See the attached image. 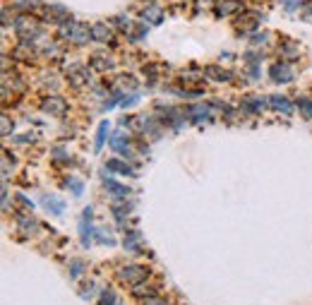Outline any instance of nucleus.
<instances>
[{"label":"nucleus","mask_w":312,"mask_h":305,"mask_svg":"<svg viewBox=\"0 0 312 305\" xmlns=\"http://www.w3.org/2000/svg\"><path fill=\"white\" fill-rule=\"evenodd\" d=\"M65 185H68V188L72 190V195H74V197H79V195L84 192V183H82L79 178H74V176H70V178L65 180Z\"/></svg>","instance_id":"nucleus-20"},{"label":"nucleus","mask_w":312,"mask_h":305,"mask_svg":"<svg viewBox=\"0 0 312 305\" xmlns=\"http://www.w3.org/2000/svg\"><path fill=\"white\" fill-rule=\"evenodd\" d=\"M144 19H149L151 24H161L164 15H161V10H156V7H149V10H144Z\"/></svg>","instance_id":"nucleus-26"},{"label":"nucleus","mask_w":312,"mask_h":305,"mask_svg":"<svg viewBox=\"0 0 312 305\" xmlns=\"http://www.w3.org/2000/svg\"><path fill=\"white\" fill-rule=\"evenodd\" d=\"M68 77H70V82H72L74 87H82L84 82H89V79H87V77H89V72H87V68H82V65H70Z\"/></svg>","instance_id":"nucleus-9"},{"label":"nucleus","mask_w":312,"mask_h":305,"mask_svg":"<svg viewBox=\"0 0 312 305\" xmlns=\"http://www.w3.org/2000/svg\"><path fill=\"white\" fill-rule=\"evenodd\" d=\"M82 274H84V262H82V260H72V262H70V276H72V279H79Z\"/></svg>","instance_id":"nucleus-27"},{"label":"nucleus","mask_w":312,"mask_h":305,"mask_svg":"<svg viewBox=\"0 0 312 305\" xmlns=\"http://www.w3.org/2000/svg\"><path fill=\"white\" fill-rule=\"evenodd\" d=\"M118 276H120L125 284H130V286H137V284L147 281L149 269L147 267H139V265H128V267H123V269L118 271Z\"/></svg>","instance_id":"nucleus-2"},{"label":"nucleus","mask_w":312,"mask_h":305,"mask_svg":"<svg viewBox=\"0 0 312 305\" xmlns=\"http://www.w3.org/2000/svg\"><path fill=\"white\" fill-rule=\"evenodd\" d=\"M106 132H108V120H104L101 125H99V132H96V152L104 147V142H106Z\"/></svg>","instance_id":"nucleus-25"},{"label":"nucleus","mask_w":312,"mask_h":305,"mask_svg":"<svg viewBox=\"0 0 312 305\" xmlns=\"http://www.w3.org/2000/svg\"><path fill=\"white\" fill-rule=\"evenodd\" d=\"M41 108L46 111V113H51V115H65V111H68V104H65V99H60V96H48Z\"/></svg>","instance_id":"nucleus-6"},{"label":"nucleus","mask_w":312,"mask_h":305,"mask_svg":"<svg viewBox=\"0 0 312 305\" xmlns=\"http://www.w3.org/2000/svg\"><path fill=\"white\" fill-rule=\"evenodd\" d=\"M190 115H197V118H192L195 123H202V120H211V113H209V108H204V106L190 108Z\"/></svg>","instance_id":"nucleus-18"},{"label":"nucleus","mask_w":312,"mask_h":305,"mask_svg":"<svg viewBox=\"0 0 312 305\" xmlns=\"http://www.w3.org/2000/svg\"><path fill=\"white\" fill-rule=\"evenodd\" d=\"M257 15H245V17H240V29H245V32H250V29H257Z\"/></svg>","instance_id":"nucleus-22"},{"label":"nucleus","mask_w":312,"mask_h":305,"mask_svg":"<svg viewBox=\"0 0 312 305\" xmlns=\"http://www.w3.org/2000/svg\"><path fill=\"white\" fill-rule=\"evenodd\" d=\"M278 51H281V55H283V58H286V60H293L295 55L300 53V48H298V46H295V43H291V41H286V43H283V46H281V48H278Z\"/></svg>","instance_id":"nucleus-19"},{"label":"nucleus","mask_w":312,"mask_h":305,"mask_svg":"<svg viewBox=\"0 0 312 305\" xmlns=\"http://www.w3.org/2000/svg\"><path fill=\"white\" fill-rule=\"evenodd\" d=\"M92 38H94V41H99V43H108L110 38H113V32H110L108 24L96 22V24L92 27Z\"/></svg>","instance_id":"nucleus-7"},{"label":"nucleus","mask_w":312,"mask_h":305,"mask_svg":"<svg viewBox=\"0 0 312 305\" xmlns=\"http://www.w3.org/2000/svg\"><path fill=\"white\" fill-rule=\"evenodd\" d=\"M142 305H166V301L164 298H159V296H147Z\"/></svg>","instance_id":"nucleus-33"},{"label":"nucleus","mask_w":312,"mask_h":305,"mask_svg":"<svg viewBox=\"0 0 312 305\" xmlns=\"http://www.w3.org/2000/svg\"><path fill=\"white\" fill-rule=\"evenodd\" d=\"M92 68H96V70H110L113 68V60L110 58H104V55H96L92 60Z\"/></svg>","instance_id":"nucleus-23"},{"label":"nucleus","mask_w":312,"mask_h":305,"mask_svg":"<svg viewBox=\"0 0 312 305\" xmlns=\"http://www.w3.org/2000/svg\"><path fill=\"white\" fill-rule=\"evenodd\" d=\"M272 108H276V111H281L283 115H291V111H293V106H291V101L286 99V96H272Z\"/></svg>","instance_id":"nucleus-14"},{"label":"nucleus","mask_w":312,"mask_h":305,"mask_svg":"<svg viewBox=\"0 0 312 305\" xmlns=\"http://www.w3.org/2000/svg\"><path fill=\"white\" fill-rule=\"evenodd\" d=\"M139 243H142V235H139V231H130L128 235H125V250L128 252H139Z\"/></svg>","instance_id":"nucleus-13"},{"label":"nucleus","mask_w":312,"mask_h":305,"mask_svg":"<svg viewBox=\"0 0 312 305\" xmlns=\"http://www.w3.org/2000/svg\"><path fill=\"white\" fill-rule=\"evenodd\" d=\"M17 199L22 202V204H24V207H27V209H34V202H29V199L24 197V195H17Z\"/></svg>","instance_id":"nucleus-37"},{"label":"nucleus","mask_w":312,"mask_h":305,"mask_svg":"<svg viewBox=\"0 0 312 305\" xmlns=\"http://www.w3.org/2000/svg\"><path fill=\"white\" fill-rule=\"evenodd\" d=\"M104 185H106V190L110 192L113 202H128L130 190L125 188V185H120L118 180H113V178H104Z\"/></svg>","instance_id":"nucleus-5"},{"label":"nucleus","mask_w":312,"mask_h":305,"mask_svg":"<svg viewBox=\"0 0 312 305\" xmlns=\"http://www.w3.org/2000/svg\"><path fill=\"white\" fill-rule=\"evenodd\" d=\"M303 19H305V22H312V7H308V10L303 12Z\"/></svg>","instance_id":"nucleus-39"},{"label":"nucleus","mask_w":312,"mask_h":305,"mask_svg":"<svg viewBox=\"0 0 312 305\" xmlns=\"http://www.w3.org/2000/svg\"><path fill=\"white\" fill-rule=\"evenodd\" d=\"M60 36H63V38H70V41H74V43H87V41L92 38V29L84 27V24H79V22L68 19V22H63Z\"/></svg>","instance_id":"nucleus-1"},{"label":"nucleus","mask_w":312,"mask_h":305,"mask_svg":"<svg viewBox=\"0 0 312 305\" xmlns=\"http://www.w3.org/2000/svg\"><path fill=\"white\" fill-rule=\"evenodd\" d=\"M303 5V0H283V7L288 10V12H293V10H298Z\"/></svg>","instance_id":"nucleus-32"},{"label":"nucleus","mask_w":312,"mask_h":305,"mask_svg":"<svg viewBox=\"0 0 312 305\" xmlns=\"http://www.w3.org/2000/svg\"><path fill=\"white\" fill-rule=\"evenodd\" d=\"M298 111H300L308 120H312V101H310V99L300 96V99H298Z\"/></svg>","instance_id":"nucleus-21"},{"label":"nucleus","mask_w":312,"mask_h":305,"mask_svg":"<svg viewBox=\"0 0 312 305\" xmlns=\"http://www.w3.org/2000/svg\"><path fill=\"white\" fill-rule=\"evenodd\" d=\"M92 207H84V212H82V221H79V235H82V245L84 248H89V243H92L94 238V226H92Z\"/></svg>","instance_id":"nucleus-3"},{"label":"nucleus","mask_w":312,"mask_h":305,"mask_svg":"<svg viewBox=\"0 0 312 305\" xmlns=\"http://www.w3.org/2000/svg\"><path fill=\"white\" fill-rule=\"evenodd\" d=\"M2 135H10V120H7V115L2 118Z\"/></svg>","instance_id":"nucleus-38"},{"label":"nucleus","mask_w":312,"mask_h":305,"mask_svg":"<svg viewBox=\"0 0 312 305\" xmlns=\"http://www.w3.org/2000/svg\"><path fill=\"white\" fill-rule=\"evenodd\" d=\"M137 104V94H130V96H125L123 101H120V106L123 108H128V106H135Z\"/></svg>","instance_id":"nucleus-34"},{"label":"nucleus","mask_w":312,"mask_h":305,"mask_svg":"<svg viewBox=\"0 0 312 305\" xmlns=\"http://www.w3.org/2000/svg\"><path fill=\"white\" fill-rule=\"evenodd\" d=\"M204 75H207V77H214L216 82H228V79L233 77L231 72L221 70V68H214V65H211V68H207V70H204Z\"/></svg>","instance_id":"nucleus-15"},{"label":"nucleus","mask_w":312,"mask_h":305,"mask_svg":"<svg viewBox=\"0 0 312 305\" xmlns=\"http://www.w3.org/2000/svg\"><path fill=\"white\" fill-rule=\"evenodd\" d=\"M243 7V0H219L216 2V15L219 17H226V15H233Z\"/></svg>","instance_id":"nucleus-8"},{"label":"nucleus","mask_w":312,"mask_h":305,"mask_svg":"<svg viewBox=\"0 0 312 305\" xmlns=\"http://www.w3.org/2000/svg\"><path fill=\"white\" fill-rule=\"evenodd\" d=\"M269 77L274 79V82H291L293 79V68L288 65V63H276V65H272L269 68Z\"/></svg>","instance_id":"nucleus-4"},{"label":"nucleus","mask_w":312,"mask_h":305,"mask_svg":"<svg viewBox=\"0 0 312 305\" xmlns=\"http://www.w3.org/2000/svg\"><path fill=\"white\" fill-rule=\"evenodd\" d=\"M262 108H264V101L257 99V96H250V99H245V101H243V111H245V113H250V115L262 113Z\"/></svg>","instance_id":"nucleus-12"},{"label":"nucleus","mask_w":312,"mask_h":305,"mask_svg":"<svg viewBox=\"0 0 312 305\" xmlns=\"http://www.w3.org/2000/svg\"><path fill=\"white\" fill-rule=\"evenodd\" d=\"M110 147H113V149H115V152H123V154H125V156H128L130 142H128V137H125V135H120V132H118V135H115V137H113V140H110Z\"/></svg>","instance_id":"nucleus-16"},{"label":"nucleus","mask_w":312,"mask_h":305,"mask_svg":"<svg viewBox=\"0 0 312 305\" xmlns=\"http://www.w3.org/2000/svg\"><path fill=\"white\" fill-rule=\"evenodd\" d=\"M17 226H19V233H24V235H34L38 231L36 221H34L32 216H24V214L17 216Z\"/></svg>","instance_id":"nucleus-10"},{"label":"nucleus","mask_w":312,"mask_h":305,"mask_svg":"<svg viewBox=\"0 0 312 305\" xmlns=\"http://www.w3.org/2000/svg\"><path fill=\"white\" fill-rule=\"evenodd\" d=\"M43 207L51 212V214L55 216H63L65 214V202L60 197H55V195H51V197H43Z\"/></svg>","instance_id":"nucleus-11"},{"label":"nucleus","mask_w":312,"mask_h":305,"mask_svg":"<svg viewBox=\"0 0 312 305\" xmlns=\"http://www.w3.org/2000/svg\"><path fill=\"white\" fill-rule=\"evenodd\" d=\"M101 305H118V298H115V293L110 288L101 291Z\"/></svg>","instance_id":"nucleus-29"},{"label":"nucleus","mask_w":312,"mask_h":305,"mask_svg":"<svg viewBox=\"0 0 312 305\" xmlns=\"http://www.w3.org/2000/svg\"><path fill=\"white\" fill-rule=\"evenodd\" d=\"M94 238H96L99 243H104V245H115V240H113V235H108V233H106V231H101V229L96 231V235H94Z\"/></svg>","instance_id":"nucleus-30"},{"label":"nucleus","mask_w":312,"mask_h":305,"mask_svg":"<svg viewBox=\"0 0 312 305\" xmlns=\"http://www.w3.org/2000/svg\"><path fill=\"white\" fill-rule=\"evenodd\" d=\"M264 41H267V34H264V32H262V34H255V36H252V46H262Z\"/></svg>","instance_id":"nucleus-35"},{"label":"nucleus","mask_w":312,"mask_h":305,"mask_svg":"<svg viewBox=\"0 0 312 305\" xmlns=\"http://www.w3.org/2000/svg\"><path fill=\"white\" fill-rule=\"evenodd\" d=\"M48 17L53 22H68V10L63 5H51L48 7Z\"/></svg>","instance_id":"nucleus-17"},{"label":"nucleus","mask_w":312,"mask_h":305,"mask_svg":"<svg viewBox=\"0 0 312 305\" xmlns=\"http://www.w3.org/2000/svg\"><path fill=\"white\" fill-rule=\"evenodd\" d=\"M82 298H94V284L84 286V291H82Z\"/></svg>","instance_id":"nucleus-36"},{"label":"nucleus","mask_w":312,"mask_h":305,"mask_svg":"<svg viewBox=\"0 0 312 305\" xmlns=\"http://www.w3.org/2000/svg\"><path fill=\"white\" fill-rule=\"evenodd\" d=\"M53 159L58 163H65V161H70V156H68V152H65V147H53Z\"/></svg>","instance_id":"nucleus-28"},{"label":"nucleus","mask_w":312,"mask_h":305,"mask_svg":"<svg viewBox=\"0 0 312 305\" xmlns=\"http://www.w3.org/2000/svg\"><path fill=\"white\" fill-rule=\"evenodd\" d=\"M108 168L110 171H118V173H125V176H135V171L130 168L128 163H120V161H115V159L108 161Z\"/></svg>","instance_id":"nucleus-24"},{"label":"nucleus","mask_w":312,"mask_h":305,"mask_svg":"<svg viewBox=\"0 0 312 305\" xmlns=\"http://www.w3.org/2000/svg\"><path fill=\"white\" fill-rule=\"evenodd\" d=\"M113 22H115V27H118L120 32H130V29H132V22H130V17H115Z\"/></svg>","instance_id":"nucleus-31"}]
</instances>
